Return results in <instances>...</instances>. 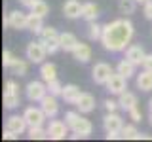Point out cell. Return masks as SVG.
<instances>
[{
  "label": "cell",
  "mask_w": 152,
  "mask_h": 142,
  "mask_svg": "<svg viewBox=\"0 0 152 142\" xmlns=\"http://www.w3.org/2000/svg\"><path fill=\"white\" fill-rule=\"evenodd\" d=\"M133 34H135V28H133V23L129 19H114L104 25L101 44L107 51L118 53L131 44Z\"/></svg>",
  "instance_id": "cell-1"
},
{
  "label": "cell",
  "mask_w": 152,
  "mask_h": 142,
  "mask_svg": "<svg viewBox=\"0 0 152 142\" xmlns=\"http://www.w3.org/2000/svg\"><path fill=\"white\" fill-rule=\"evenodd\" d=\"M65 121H66V125L70 127V131L74 133L72 138H88V136L93 133L91 121L82 117L78 112H66L65 114Z\"/></svg>",
  "instance_id": "cell-2"
},
{
  "label": "cell",
  "mask_w": 152,
  "mask_h": 142,
  "mask_svg": "<svg viewBox=\"0 0 152 142\" xmlns=\"http://www.w3.org/2000/svg\"><path fill=\"white\" fill-rule=\"evenodd\" d=\"M40 42L46 46L48 55H53L61 49V32H57V28L53 27H44L40 34Z\"/></svg>",
  "instance_id": "cell-3"
},
{
  "label": "cell",
  "mask_w": 152,
  "mask_h": 142,
  "mask_svg": "<svg viewBox=\"0 0 152 142\" xmlns=\"http://www.w3.org/2000/svg\"><path fill=\"white\" fill-rule=\"evenodd\" d=\"M25 55H27V59L31 61V63L42 64L44 59H46V55H48V49H46V46L42 44L40 40H38V42H31V44H27Z\"/></svg>",
  "instance_id": "cell-4"
},
{
  "label": "cell",
  "mask_w": 152,
  "mask_h": 142,
  "mask_svg": "<svg viewBox=\"0 0 152 142\" xmlns=\"http://www.w3.org/2000/svg\"><path fill=\"white\" fill-rule=\"evenodd\" d=\"M25 91H27V99L31 102H40L42 99L48 95V83L44 82V80H42V82H36V80H34V82L27 83Z\"/></svg>",
  "instance_id": "cell-5"
},
{
  "label": "cell",
  "mask_w": 152,
  "mask_h": 142,
  "mask_svg": "<svg viewBox=\"0 0 152 142\" xmlns=\"http://www.w3.org/2000/svg\"><path fill=\"white\" fill-rule=\"evenodd\" d=\"M112 74H114L112 66L107 64V63H97L91 68V78H93V82L99 83V85H107L108 78H110Z\"/></svg>",
  "instance_id": "cell-6"
},
{
  "label": "cell",
  "mask_w": 152,
  "mask_h": 142,
  "mask_svg": "<svg viewBox=\"0 0 152 142\" xmlns=\"http://www.w3.org/2000/svg\"><path fill=\"white\" fill-rule=\"evenodd\" d=\"M23 116H25L28 127H42L44 121L48 120V116L44 114V110H42V108H36V106H28L27 110L23 112Z\"/></svg>",
  "instance_id": "cell-7"
},
{
  "label": "cell",
  "mask_w": 152,
  "mask_h": 142,
  "mask_svg": "<svg viewBox=\"0 0 152 142\" xmlns=\"http://www.w3.org/2000/svg\"><path fill=\"white\" fill-rule=\"evenodd\" d=\"M107 91L110 95H122L124 91H127V78H124L122 74L114 72L107 82Z\"/></svg>",
  "instance_id": "cell-8"
},
{
  "label": "cell",
  "mask_w": 152,
  "mask_h": 142,
  "mask_svg": "<svg viewBox=\"0 0 152 142\" xmlns=\"http://www.w3.org/2000/svg\"><path fill=\"white\" fill-rule=\"evenodd\" d=\"M69 129H70V127L66 125V121L51 120L50 125H48V135H50L51 140H63L65 136L69 135Z\"/></svg>",
  "instance_id": "cell-9"
},
{
  "label": "cell",
  "mask_w": 152,
  "mask_h": 142,
  "mask_svg": "<svg viewBox=\"0 0 152 142\" xmlns=\"http://www.w3.org/2000/svg\"><path fill=\"white\" fill-rule=\"evenodd\" d=\"M40 108L44 110V114L50 117V120H53L57 114H59V102H57V97L51 95V93H48L46 97L40 101Z\"/></svg>",
  "instance_id": "cell-10"
},
{
  "label": "cell",
  "mask_w": 152,
  "mask_h": 142,
  "mask_svg": "<svg viewBox=\"0 0 152 142\" xmlns=\"http://www.w3.org/2000/svg\"><path fill=\"white\" fill-rule=\"evenodd\" d=\"M145 49H142V46L139 44H131V46H127L126 47V59H129L133 64H137V66H142V61H145Z\"/></svg>",
  "instance_id": "cell-11"
},
{
  "label": "cell",
  "mask_w": 152,
  "mask_h": 142,
  "mask_svg": "<svg viewBox=\"0 0 152 142\" xmlns=\"http://www.w3.org/2000/svg\"><path fill=\"white\" fill-rule=\"evenodd\" d=\"M103 127L104 131H120L124 129V120L118 116L116 112H108L107 116L103 117Z\"/></svg>",
  "instance_id": "cell-12"
},
{
  "label": "cell",
  "mask_w": 152,
  "mask_h": 142,
  "mask_svg": "<svg viewBox=\"0 0 152 142\" xmlns=\"http://www.w3.org/2000/svg\"><path fill=\"white\" fill-rule=\"evenodd\" d=\"M74 106L80 110V114H89V112L95 110V97L91 93H84L82 91V95H80V99L76 101Z\"/></svg>",
  "instance_id": "cell-13"
},
{
  "label": "cell",
  "mask_w": 152,
  "mask_h": 142,
  "mask_svg": "<svg viewBox=\"0 0 152 142\" xmlns=\"http://www.w3.org/2000/svg\"><path fill=\"white\" fill-rule=\"evenodd\" d=\"M6 127L12 129L13 133H17V135H23L28 129V123L25 120V116H10L6 120Z\"/></svg>",
  "instance_id": "cell-14"
},
{
  "label": "cell",
  "mask_w": 152,
  "mask_h": 142,
  "mask_svg": "<svg viewBox=\"0 0 152 142\" xmlns=\"http://www.w3.org/2000/svg\"><path fill=\"white\" fill-rule=\"evenodd\" d=\"M82 8L84 4H80L78 0H66L63 4V13L66 19H78L82 17Z\"/></svg>",
  "instance_id": "cell-15"
},
{
  "label": "cell",
  "mask_w": 152,
  "mask_h": 142,
  "mask_svg": "<svg viewBox=\"0 0 152 142\" xmlns=\"http://www.w3.org/2000/svg\"><path fill=\"white\" fill-rule=\"evenodd\" d=\"M8 19H10V27H12V28H15V30H27V19H28V15H25L23 12H19V9L10 12Z\"/></svg>",
  "instance_id": "cell-16"
},
{
  "label": "cell",
  "mask_w": 152,
  "mask_h": 142,
  "mask_svg": "<svg viewBox=\"0 0 152 142\" xmlns=\"http://www.w3.org/2000/svg\"><path fill=\"white\" fill-rule=\"evenodd\" d=\"M80 95H82V91H80V87L78 85H74V83H69V85H65L63 87V101L65 102H69V104H76V101L80 99Z\"/></svg>",
  "instance_id": "cell-17"
},
{
  "label": "cell",
  "mask_w": 152,
  "mask_h": 142,
  "mask_svg": "<svg viewBox=\"0 0 152 142\" xmlns=\"http://www.w3.org/2000/svg\"><path fill=\"white\" fill-rule=\"evenodd\" d=\"M118 102H120V108L126 112H129L133 106H137V95L131 93V91H124L122 95H118Z\"/></svg>",
  "instance_id": "cell-18"
},
{
  "label": "cell",
  "mask_w": 152,
  "mask_h": 142,
  "mask_svg": "<svg viewBox=\"0 0 152 142\" xmlns=\"http://www.w3.org/2000/svg\"><path fill=\"white\" fill-rule=\"evenodd\" d=\"M40 78L44 80L46 83L53 82V80H57V66L53 63H42L40 64Z\"/></svg>",
  "instance_id": "cell-19"
},
{
  "label": "cell",
  "mask_w": 152,
  "mask_h": 142,
  "mask_svg": "<svg viewBox=\"0 0 152 142\" xmlns=\"http://www.w3.org/2000/svg\"><path fill=\"white\" fill-rule=\"evenodd\" d=\"M74 59L78 61V63H88L89 59H91V47L88 44H82V42H78V46H76V49L72 51Z\"/></svg>",
  "instance_id": "cell-20"
},
{
  "label": "cell",
  "mask_w": 152,
  "mask_h": 142,
  "mask_svg": "<svg viewBox=\"0 0 152 142\" xmlns=\"http://www.w3.org/2000/svg\"><path fill=\"white\" fill-rule=\"evenodd\" d=\"M78 46V38H76L72 32H61V49L72 53Z\"/></svg>",
  "instance_id": "cell-21"
},
{
  "label": "cell",
  "mask_w": 152,
  "mask_h": 142,
  "mask_svg": "<svg viewBox=\"0 0 152 142\" xmlns=\"http://www.w3.org/2000/svg\"><path fill=\"white\" fill-rule=\"evenodd\" d=\"M137 87H139L141 91H145V93L152 91V72L142 68V72L137 74Z\"/></svg>",
  "instance_id": "cell-22"
},
{
  "label": "cell",
  "mask_w": 152,
  "mask_h": 142,
  "mask_svg": "<svg viewBox=\"0 0 152 142\" xmlns=\"http://www.w3.org/2000/svg\"><path fill=\"white\" fill-rule=\"evenodd\" d=\"M97 17H99V6L93 2H86L82 8V19H86L88 23H93L97 21Z\"/></svg>",
  "instance_id": "cell-23"
},
{
  "label": "cell",
  "mask_w": 152,
  "mask_h": 142,
  "mask_svg": "<svg viewBox=\"0 0 152 142\" xmlns=\"http://www.w3.org/2000/svg\"><path fill=\"white\" fill-rule=\"evenodd\" d=\"M135 68H137V64H133L129 59H122L120 63L116 64V72L122 74L124 78H127V80H129L131 76L135 74Z\"/></svg>",
  "instance_id": "cell-24"
},
{
  "label": "cell",
  "mask_w": 152,
  "mask_h": 142,
  "mask_svg": "<svg viewBox=\"0 0 152 142\" xmlns=\"http://www.w3.org/2000/svg\"><path fill=\"white\" fill-rule=\"evenodd\" d=\"M44 17H38L34 13H28V19H27V30L34 32V34H40L42 28H44V23H42Z\"/></svg>",
  "instance_id": "cell-25"
},
{
  "label": "cell",
  "mask_w": 152,
  "mask_h": 142,
  "mask_svg": "<svg viewBox=\"0 0 152 142\" xmlns=\"http://www.w3.org/2000/svg\"><path fill=\"white\" fill-rule=\"evenodd\" d=\"M118 9L124 15H131L137 9V0H118Z\"/></svg>",
  "instance_id": "cell-26"
},
{
  "label": "cell",
  "mask_w": 152,
  "mask_h": 142,
  "mask_svg": "<svg viewBox=\"0 0 152 142\" xmlns=\"http://www.w3.org/2000/svg\"><path fill=\"white\" fill-rule=\"evenodd\" d=\"M27 136L31 140H46V138H50L48 129L44 131L42 127H28V129H27Z\"/></svg>",
  "instance_id": "cell-27"
},
{
  "label": "cell",
  "mask_w": 152,
  "mask_h": 142,
  "mask_svg": "<svg viewBox=\"0 0 152 142\" xmlns=\"http://www.w3.org/2000/svg\"><path fill=\"white\" fill-rule=\"evenodd\" d=\"M31 13H34L38 17H46L48 13H50V6H48L44 0H36V2L32 4V8H31Z\"/></svg>",
  "instance_id": "cell-28"
},
{
  "label": "cell",
  "mask_w": 152,
  "mask_h": 142,
  "mask_svg": "<svg viewBox=\"0 0 152 142\" xmlns=\"http://www.w3.org/2000/svg\"><path fill=\"white\" fill-rule=\"evenodd\" d=\"M103 28L104 25H99L97 21H93V23H89V40H93V42H101V38H103Z\"/></svg>",
  "instance_id": "cell-29"
},
{
  "label": "cell",
  "mask_w": 152,
  "mask_h": 142,
  "mask_svg": "<svg viewBox=\"0 0 152 142\" xmlns=\"http://www.w3.org/2000/svg\"><path fill=\"white\" fill-rule=\"evenodd\" d=\"M12 70L15 76H25L27 74V70H28V64H27V61L25 59H15V63L12 64Z\"/></svg>",
  "instance_id": "cell-30"
},
{
  "label": "cell",
  "mask_w": 152,
  "mask_h": 142,
  "mask_svg": "<svg viewBox=\"0 0 152 142\" xmlns=\"http://www.w3.org/2000/svg\"><path fill=\"white\" fill-rule=\"evenodd\" d=\"M4 106L8 110L17 108L19 106V93H4Z\"/></svg>",
  "instance_id": "cell-31"
},
{
  "label": "cell",
  "mask_w": 152,
  "mask_h": 142,
  "mask_svg": "<svg viewBox=\"0 0 152 142\" xmlns=\"http://www.w3.org/2000/svg\"><path fill=\"white\" fill-rule=\"evenodd\" d=\"M139 135H141V133L137 131L135 125H124V129H122V136H124V138H127V140H139Z\"/></svg>",
  "instance_id": "cell-32"
},
{
  "label": "cell",
  "mask_w": 152,
  "mask_h": 142,
  "mask_svg": "<svg viewBox=\"0 0 152 142\" xmlns=\"http://www.w3.org/2000/svg\"><path fill=\"white\" fill-rule=\"evenodd\" d=\"M63 87H65V85L61 83L59 80H53V82L48 83V93L55 95V97H61V95H63Z\"/></svg>",
  "instance_id": "cell-33"
},
{
  "label": "cell",
  "mask_w": 152,
  "mask_h": 142,
  "mask_svg": "<svg viewBox=\"0 0 152 142\" xmlns=\"http://www.w3.org/2000/svg\"><path fill=\"white\" fill-rule=\"evenodd\" d=\"M15 59H17V57L13 55L12 51L4 49V53H2V64H4V68H12V64L15 63Z\"/></svg>",
  "instance_id": "cell-34"
},
{
  "label": "cell",
  "mask_w": 152,
  "mask_h": 142,
  "mask_svg": "<svg viewBox=\"0 0 152 142\" xmlns=\"http://www.w3.org/2000/svg\"><path fill=\"white\" fill-rule=\"evenodd\" d=\"M104 108H107V112H116L120 108V102L114 101V99H107L104 101Z\"/></svg>",
  "instance_id": "cell-35"
},
{
  "label": "cell",
  "mask_w": 152,
  "mask_h": 142,
  "mask_svg": "<svg viewBox=\"0 0 152 142\" xmlns=\"http://www.w3.org/2000/svg\"><path fill=\"white\" fill-rule=\"evenodd\" d=\"M127 114H129V117H131V120L135 121V123L142 120V114H141V110H139V104H137V106H133V108H131V110L127 112Z\"/></svg>",
  "instance_id": "cell-36"
},
{
  "label": "cell",
  "mask_w": 152,
  "mask_h": 142,
  "mask_svg": "<svg viewBox=\"0 0 152 142\" xmlns=\"http://www.w3.org/2000/svg\"><path fill=\"white\" fill-rule=\"evenodd\" d=\"M4 93H19V87L13 80H8L6 85H4Z\"/></svg>",
  "instance_id": "cell-37"
},
{
  "label": "cell",
  "mask_w": 152,
  "mask_h": 142,
  "mask_svg": "<svg viewBox=\"0 0 152 142\" xmlns=\"http://www.w3.org/2000/svg\"><path fill=\"white\" fill-rule=\"evenodd\" d=\"M142 13H145V17L148 19V21H152V0L146 4H142Z\"/></svg>",
  "instance_id": "cell-38"
},
{
  "label": "cell",
  "mask_w": 152,
  "mask_h": 142,
  "mask_svg": "<svg viewBox=\"0 0 152 142\" xmlns=\"http://www.w3.org/2000/svg\"><path fill=\"white\" fill-rule=\"evenodd\" d=\"M17 136H19V135H17V133H13L12 129H8V127L4 129V135H2V138H4V140H15Z\"/></svg>",
  "instance_id": "cell-39"
},
{
  "label": "cell",
  "mask_w": 152,
  "mask_h": 142,
  "mask_svg": "<svg viewBox=\"0 0 152 142\" xmlns=\"http://www.w3.org/2000/svg\"><path fill=\"white\" fill-rule=\"evenodd\" d=\"M142 68L148 70V72H152V53H146L145 61H142Z\"/></svg>",
  "instance_id": "cell-40"
},
{
  "label": "cell",
  "mask_w": 152,
  "mask_h": 142,
  "mask_svg": "<svg viewBox=\"0 0 152 142\" xmlns=\"http://www.w3.org/2000/svg\"><path fill=\"white\" fill-rule=\"evenodd\" d=\"M19 2H21L25 8H28V9H31V8H32V4H34L36 0H19Z\"/></svg>",
  "instance_id": "cell-41"
},
{
  "label": "cell",
  "mask_w": 152,
  "mask_h": 142,
  "mask_svg": "<svg viewBox=\"0 0 152 142\" xmlns=\"http://www.w3.org/2000/svg\"><path fill=\"white\" fill-rule=\"evenodd\" d=\"M146 2H150V0H137V4H146Z\"/></svg>",
  "instance_id": "cell-42"
},
{
  "label": "cell",
  "mask_w": 152,
  "mask_h": 142,
  "mask_svg": "<svg viewBox=\"0 0 152 142\" xmlns=\"http://www.w3.org/2000/svg\"><path fill=\"white\" fill-rule=\"evenodd\" d=\"M148 108H150V112H152V99L148 101Z\"/></svg>",
  "instance_id": "cell-43"
},
{
  "label": "cell",
  "mask_w": 152,
  "mask_h": 142,
  "mask_svg": "<svg viewBox=\"0 0 152 142\" xmlns=\"http://www.w3.org/2000/svg\"><path fill=\"white\" fill-rule=\"evenodd\" d=\"M150 125H152V112H150Z\"/></svg>",
  "instance_id": "cell-44"
}]
</instances>
